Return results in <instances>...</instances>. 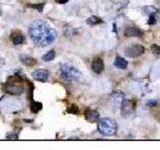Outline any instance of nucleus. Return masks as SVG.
Masks as SVG:
<instances>
[{
    "instance_id": "nucleus-19",
    "label": "nucleus",
    "mask_w": 160,
    "mask_h": 150,
    "mask_svg": "<svg viewBox=\"0 0 160 150\" xmlns=\"http://www.w3.org/2000/svg\"><path fill=\"white\" fill-rule=\"evenodd\" d=\"M44 5H45V3H39V4H28L27 6L36 9V10H38L39 12H42L43 8H44Z\"/></svg>"
},
{
    "instance_id": "nucleus-5",
    "label": "nucleus",
    "mask_w": 160,
    "mask_h": 150,
    "mask_svg": "<svg viewBox=\"0 0 160 150\" xmlns=\"http://www.w3.org/2000/svg\"><path fill=\"white\" fill-rule=\"evenodd\" d=\"M121 115L122 117L128 118L135 112V109H136V102L133 101V100H129V99H123L121 102Z\"/></svg>"
},
{
    "instance_id": "nucleus-11",
    "label": "nucleus",
    "mask_w": 160,
    "mask_h": 150,
    "mask_svg": "<svg viewBox=\"0 0 160 150\" xmlns=\"http://www.w3.org/2000/svg\"><path fill=\"white\" fill-rule=\"evenodd\" d=\"M114 66L118 69H126L128 66V61L121 56H116L114 60Z\"/></svg>"
},
{
    "instance_id": "nucleus-9",
    "label": "nucleus",
    "mask_w": 160,
    "mask_h": 150,
    "mask_svg": "<svg viewBox=\"0 0 160 150\" xmlns=\"http://www.w3.org/2000/svg\"><path fill=\"white\" fill-rule=\"evenodd\" d=\"M124 35L127 37H141L143 35V31L141 29L134 26H128L125 28Z\"/></svg>"
},
{
    "instance_id": "nucleus-4",
    "label": "nucleus",
    "mask_w": 160,
    "mask_h": 150,
    "mask_svg": "<svg viewBox=\"0 0 160 150\" xmlns=\"http://www.w3.org/2000/svg\"><path fill=\"white\" fill-rule=\"evenodd\" d=\"M98 130L105 136H112L117 132V123L111 118H101L98 121Z\"/></svg>"
},
{
    "instance_id": "nucleus-3",
    "label": "nucleus",
    "mask_w": 160,
    "mask_h": 150,
    "mask_svg": "<svg viewBox=\"0 0 160 150\" xmlns=\"http://www.w3.org/2000/svg\"><path fill=\"white\" fill-rule=\"evenodd\" d=\"M60 75L65 80H72V81H77L82 77V73L73 65L67 62H63L60 64Z\"/></svg>"
},
{
    "instance_id": "nucleus-7",
    "label": "nucleus",
    "mask_w": 160,
    "mask_h": 150,
    "mask_svg": "<svg viewBox=\"0 0 160 150\" xmlns=\"http://www.w3.org/2000/svg\"><path fill=\"white\" fill-rule=\"evenodd\" d=\"M32 77L40 82H46L49 77V72L46 69H36L32 72Z\"/></svg>"
},
{
    "instance_id": "nucleus-23",
    "label": "nucleus",
    "mask_w": 160,
    "mask_h": 150,
    "mask_svg": "<svg viewBox=\"0 0 160 150\" xmlns=\"http://www.w3.org/2000/svg\"><path fill=\"white\" fill-rule=\"evenodd\" d=\"M156 101H155V100H150V101H148L147 102V105L148 106H150V107H153V106H155V105H156Z\"/></svg>"
},
{
    "instance_id": "nucleus-17",
    "label": "nucleus",
    "mask_w": 160,
    "mask_h": 150,
    "mask_svg": "<svg viewBox=\"0 0 160 150\" xmlns=\"http://www.w3.org/2000/svg\"><path fill=\"white\" fill-rule=\"evenodd\" d=\"M143 10H144V13L145 14L150 15V14H153V13H157V10L158 9L156 7L152 6V5H150V6H145L143 8Z\"/></svg>"
},
{
    "instance_id": "nucleus-22",
    "label": "nucleus",
    "mask_w": 160,
    "mask_h": 150,
    "mask_svg": "<svg viewBox=\"0 0 160 150\" xmlns=\"http://www.w3.org/2000/svg\"><path fill=\"white\" fill-rule=\"evenodd\" d=\"M6 138L7 139H11V140H16V139H18V133H14V132L8 133L6 135Z\"/></svg>"
},
{
    "instance_id": "nucleus-6",
    "label": "nucleus",
    "mask_w": 160,
    "mask_h": 150,
    "mask_svg": "<svg viewBox=\"0 0 160 150\" xmlns=\"http://www.w3.org/2000/svg\"><path fill=\"white\" fill-rule=\"evenodd\" d=\"M144 52H145V48L141 44L131 45V46L125 48V50H124L125 56L129 57V58H137L139 56H141Z\"/></svg>"
},
{
    "instance_id": "nucleus-2",
    "label": "nucleus",
    "mask_w": 160,
    "mask_h": 150,
    "mask_svg": "<svg viewBox=\"0 0 160 150\" xmlns=\"http://www.w3.org/2000/svg\"><path fill=\"white\" fill-rule=\"evenodd\" d=\"M5 92L12 95H20L24 90V86L22 84V80L18 75H14V76L10 77L8 81H6L2 86Z\"/></svg>"
},
{
    "instance_id": "nucleus-13",
    "label": "nucleus",
    "mask_w": 160,
    "mask_h": 150,
    "mask_svg": "<svg viewBox=\"0 0 160 150\" xmlns=\"http://www.w3.org/2000/svg\"><path fill=\"white\" fill-rule=\"evenodd\" d=\"M10 37H11V40H12L13 44H15V45L22 44L24 42V40H25V37L23 36L21 33H12Z\"/></svg>"
},
{
    "instance_id": "nucleus-25",
    "label": "nucleus",
    "mask_w": 160,
    "mask_h": 150,
    "mask_svg": "<svg viewBox=\"0 0 160 150\" xmlns=\"http://www.w3.org/2000/svg\"><path fill=\"white\" fill-rule=\"evenodd\" d=\"M0 14H1V11H0Z\"/></svg>"
},
{
    "instance_id": "nucleus-1",
    "label": "nucleus",
    "mask_w": 160,
    "mask_h": 150,
    "mask_svg": "<svg viewBox=\"0 0 160 150\" xmlns=\"http://www.w3.org/2000/svg\"><path fill=\"white\" fill-rule=\"evenodd\" d=\"M28 34L32 41L40 47L47 46L57 38L56 30L43 20H35L28 27Z\"/></svg>"
},
{
    "instance_id": "nucleus-12",
    "label": "nucleus",
    "mask_w": 160,
    "mask_h": 150,
    "mask_svg": "<svg viewBox=\"0 0 160 150\" xmlns=\"http://www.w3.org/2000/svg\"><path fill=\"white\" fill-rule=\"evenodd\" d=\"M20 60H21V62L24 65H26L27 67H32V66H34V65H36V63H37V61L34 58L30 57V56H25V55L21 56Z\"/></svg>"
},
{
    "instance_id": "nucleus-15",
    "label": "nucleus",
    "mask_w": 160,
    "mask_h": 150,
    "mask_svg": "<svg viewBox=\"0 0 160 150\" xmlns=\"http://www.w3.org/2000/svg\"><path fill=\"white\" fill-rule=\"evenodd\" d=\"M42 107H43V105L41 102L33 101V100H31V106H30V108H31L32 113H38L40 110L42 109Z\"/></svg>"
},
{
    "instance_id": "nucleus-20",
    "label": "nucleus",
    "mask_w": 160,
    "mask_h": 150,
    "mask_svg": "<svg viewBox=\"0 0 160 150\" xmlns=\"http://www.w3.org/2000/svg\"><path fill=\"white\" fill-rule=\"evenodd\" d=\"M150 50H151V52L154 54V55H160V46L157 44H152L151 47H150Z\"/></svg>"
},
{
    "instance_id": "nucleus-14",
    "label": "nucleus",
    "mask_w": 160,
    "mask_h": 150,
    "mask_svg": "<svg viewBox=\"0 0 160 150\" xmlns=\"http://www.w3.org/2000/svg\"><path fill=\"white\" fill-rule=\"evenodd\" d=\"M56 56V53H55V50L51 49L50 51H48L47 53H45L43 56H42V60L45 62H49V61H52V60L55 58Z\"/></svg>"
},
{
    "instance_id": "nucleus-10",
    "label": "nucleus",
    "mask_w": 160,
    "mask_h": 150,
    "mask_svg": "<svg viewBox=\"0 0 160 150\" xmlns=\"http://www.w3.org/2000/svg\"><path fill=\"white\" fill-rule=\"evenodd\" d=\"M84 117L90 123L98 122L99 119H100L99 113L96 111V110H92V109L86 110V111H85V113H84Z\"/></svg>"
},
{
    "instance_id": "nucleus-16",
    "label": "nucleus",
    "mask_w": 160,
    "mask_h": 150,
    "mask_svg": "<svg viewBox=\"0 0 160 150\" xmlns=\"http://www.w3.org/2000/svg\"><path fill=\"white\" fill-rule=\"evenodd\" d=\"M102 22H103V20L101 18H99L98 16H91L86 20V23L88 25H90V26H94V25L100 24Z\"/></svg>"
},
{
    "instance_id": "nucleus-8",
    "label": "nucleus",
    "mask_w": 160,
    "mask_h": 150,
    "mask_svg": "<svg viewBox=\"0 0 160 150\" xmlns=\"http://www.w3.org/2000/svg\"><path fill=\"white\" fill-rule=\"evenodd\" d=\"M91 69L94 73L100 74L104 70V62L100 57H96L91 62Z\"/></svg>"
},
{
    "instance_id": "nucleus-24",
    "label": "nucleus",
    "mask_w": 160,
    "mask_h": 150,
    "mask_svg": "<svg viewBox=\"0 0 160 150\" xmlns=\"http://www.w3.org/2000/svg\"><path fill=\"white\" fill-rule=\"evenodd\" d=\"M69 0H56L57 3H60V4H64V3H67Z\"/></svg>"
},
{
    "instance_id": "nucleus-18",
    "label": "nucleus",
    "mask_w": 160,
    "mask_h": 150,
    "mask_svg": "<svg viewBox=\"0 0 160 150\" xmlns=\"http://www.w3.org/2000/svg\"><path fill=\"white\" fill-rule=\"evenodd\" d=\"M66 111L70 114H78L79 113V109L77 105H70V106L66 109Z\"/></svg>"
},
{
    "instance_id": "nucleus-21",
    "label": "nucleus",
    "mask_w": 160,
    "mask_h": 150,
    "mask_svg": "<svg viewBox=\"0 0 160 150\" xmlns=\"http://www.w3.org/2000/svg\"><path fill=\"white\" fill-rule=\"evenodd\" d=\"M157 16H156V13H153V14H150L149 15V20H148V24L149 25H154L155 23L157 22Z\"/></svg>"
}]
</instances>
